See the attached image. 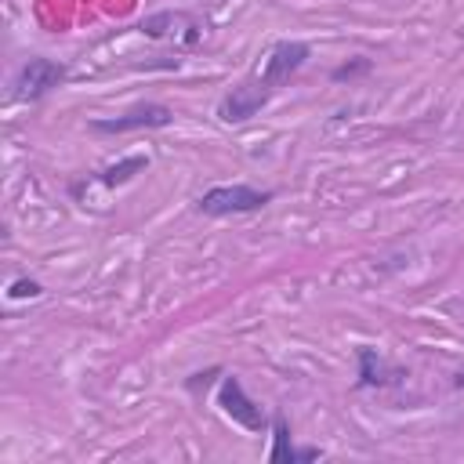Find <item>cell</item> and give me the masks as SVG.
<instances>
[{
    "instance_id": "obj_7",
    "label": "cell",
    "mask_w": 464,
    "mask_h": 464,
    "mask_svg": "<svg viewBox=\"0 0 464 464\" xmlns=\"http://www.w3.org/2000/svg\"><path fill=\"white\" fill-rule=\"evenodd\" d=\"M138 29L149 33V36H170V40H181L185 47L199 44V36H203V25H199L192 14H185V11H160V14H149V18H141Z\"/></svg>"
},
{
    "instance_id": "obj_1",
    "label": "cell",
    "mask_w": 464,
    "mask_h": 464,
    "mask_svg": "<svg viewBox=\"0 0 464 464\" xmlns=\"http://www.w3.org/2000/svg\"><path fill=\"white\" fill-rule=\"evenodd\" d=\"M268 199H272L268 188H254V185H214V188H207V192L196 199V207H199V214L228 218V214L261 210Z\"/></svg>"
},
{
    "instance_id": "obj_4",
    "label": "cell",
    "mask_w": 464,
    "mask_h": 464,
    "mask_svg": "<svg viewBox=\"0 0 464 464\" xmlns=\"http://www.w3.org/2000/svg\"><path fill=\"white\" fill-rule=\"evenodd\" d=\"M218 406L236 420V424H243L246 431H265V424H268V417H265V410L243 392V384H239V377H225L221 381V388H218Z\"/></svg>"
},
{
    "instance_id": "obj_11",
    "label": "cell",
    "mask_w": 464,
    "mask_h": 464,
    "mask_svg": "<svg viewBox=\"0 0 464 464\" xmlns=\"http://www.w3.org/2000/svg\"><path fill=\"white\" fill-rule=\"evenodd\" d=\"M7 294H11V297H40L44 290H40V283H33V279H18V283H11Z\"/></svg>"
},
{
    "instance_id": "obj_2",
    "label": "cell",
    "mask_w": 464,
    "mask_h": 464,
    "mask_svg": "<svg viewBox=\"0 0 464 464\" xmlns=\"http://www.w3.org/2000/svg\"><path fill=\"white\" fill-rule=\"evenodd\" d=\"M272 94H276V91L254 72V76H246L243 83H236V87L218 102V116H221L225 123H243V120H250L254 112H261Z\"/></svg>"
},
{
    "instance_id": "obj_6",
    "label": "cell",
    "mask_w": 464,
    "mask_h": 464,
    "mask_svg": "<svg viewBox=\"0 0 464 464\" xmlns=\"http://www.w3.org/2000/svg\"><path fill=\"white\" fill-rule=\"evenodd\" d=\"M62 80H65V65L51 62V58H29L14 80V94L18 98H44Z\"/></svg>"
},
{
    "instance_id": "obj_3",
    "label": "cell",
    "mask_w": 464,
    "mask_h": 464,
    "mask_svg": "<svg viewBox=\"0 0 464 464\" xmlns=\"http://www.w3.org/2000/svg\"><path fill=\"white\" fill-rule=\"evenodd\" d=\"M308 54H312L308 44H301V40H279V44L265 54V65L257 69V76H261L272 91H279V87L308 62Z\"/></svg>"
},
{
    "instance_id": "obj_8",
    "label": "cell",
    "mask_w": 464,
    "mask_h": 464,
    "mask_svg": "<svg viewBox=\"0 0 464 464\" xmlns=\"http://www.w3.org/2000/svg\"><path fill=\"white\" fill-rule=\"evenodd\" d=\"M272 431H276V442H272V453H268L272 464H304V460H319V450H315V446L297 450V446L290 442V428H286V417H283V413H276Z\"/></svg>"
},
{
    "instance_id": "obj_9",
    "label": "cell",
    "mask_w": 464,
    "mask_h": 464,
    "mask_svg": "<svg viewBox=\"0 0 464 464\" xmlns=\"http://www.w3.org/2000/svg\"><path fill=\"white\" fill-rule=\"evenodd\" d=\"M145 167H149V156H127V160H120V163H109V167L98 174V181L109 185V188H116V185L130 181L134 174H141Z\"/></svg>"
},
{
    "instance_id": "obj_10",
    "label": "cell",
    "mask_w": 464,
    "mask_h": 464,
    "mask_svg": "<svg viewBox=\"0 0 464 464\" xmlns=\"http://www.w3.org/2000/svg\"><path fill=\"white\" fill-rule=\"evenodd\" d=\"M384 366H381V359H377V352L373 348H359V384H384Z\"/></svg>"
},
{
    "instance_id": "obj_5",
    "label": "cell",
    "mask_w": 464,
    "mask_h": 464,
    "mask_svg": "<svg viewBox=\"0 0 464 464\" xmlns=\"http://www.w3.org/2000/svg\"><path fill=\"white\" fill-rule=\"evenodd\" d=\"M174 120V112L160 102H141V105H130L127 112L120 116H109V120H94L91 127L102 130V134H123V130H149V127H167Z\"/></svg>"
}]
</instances>
